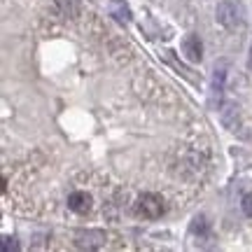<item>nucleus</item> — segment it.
I'll list each match as a JSON object with an SVG mask.
<instances>
[{"label":"nucleus","instance_id":"1","mask_svg":"<svg viewBox=\"0 0 252 252\" xmlns=\"http://www.w3.org/2000/svg\"><path fill=\"white\" fill-rule=\"evenodd\" d=\"M245 9L238 0H222L217 5V21L222 24L224 28H236L243 24Z\"/></svg>","mask_w":252,"mask_h":252},{"label":"nucleus","instance_id":"2","mask_svg":"<svg viewBox=\"0 0 252 252\" xmlns=\"http://www.w3.org/2000/svg\"><path fill=\"white\" fill-rule=\"evenodd\" d=\"M135 215L145 220H157L163 213V198L159 194H143L135 201Z\"/></svg>","mask_w":252,"mask_h":252},{"label":"nucleus","instance_id":"3","mask_svg":"<svg viewBox=\"0 0 252 252\" xmlns=\"http://www.w3.org/2000/svg\"><path fill=\"white\" fill-rule=\"evenodd\" d=\"M91 206H94V198L87 191H72L68 196V208L72 213H77V215H87L91 210Z\"/></svg>","mask_w":252,"mask_h":252},{"label":"nucleus","instance_id":"4","mask_svg":"<svg viewBox=\"0 0 252 252\" xmlns=\"http://www.w3.org/2000/svg\"><path fill=\"white\" fill-rule=\"evenodd\" d=\"M182 54L187 56V61H191V63L201 61V56H203V45H201L198 35L191 33V35H187L182 40Z\"/></svg>","mask_w":252,"mask_h":252},{"label":"nucleus","instance_id":"5","mask_svg":"<svg viewBox=\"0 0 252 252\" xmlns=\"http://www.w3.org/2000/svg\"><path fill=\"white\" fill-rule=\"evenodd\" d=\"M103 241H105V234H103V231H87V234L77 236V245H80V248H89V250L103 245Z\"/></svg>","mask_w":252,"mask_h":252},{"label":"nucleus","instance_id":"6","mask_svg":"<svg viewBox=\"0 0 252 252\" xmlns=\"http://www.w3.org/2000/svg\"><path fill=\"white\" fill-rule=\"evenodd\" d=\"M110 14L117 19L119 24H128L131 21V9H128L124 0H112L110 2Z\"/></svg>","mask_w":252,"mask_h":252},{"label":"nucleus","instance_id":"7","mask_svg":"<svg viewBox=\"0 0 252 252\" xmlns=\"http://www.w3.org/2000/svg\"><path fill=\"white\" fill-rule=\"evenodd\" d=\"M56 7L61 9L65 17H77V14H80V5H77V0H56Z\"/></svg>","mask_w":252,"mask_h":252},{"label":"nucleus","instance_id":"8","mask_svg":"<svg viewBox=\"0 0 252 252\" xmlns=\"http://www.w3.org/2000/svg\"><path fill=\"white\" fill-rule=\"evenodd\" d=\"M222 89H224V70H215V77H213V91L220 96Z\"/></svg>","mask_w":252,"mask_h":252},{"label":"nucleus","instance_id":"9","mask_svg":"<svg viewBox=\"0 0 252 252\" xmlns=\"http://www.w3.org/2000/svg\"><path fill=\"white\" fill-rule=\"evenodd\" d=\"M241 208H243V213H245V215L252 217V191L243 196V201H241Z\"/></svg>","mask_w":252,"mask_h":252},{"label":"nucleus","instance_id":"10","mask_svg":"<svg viewBox=\"0 0 252 252\" xmlns=\"http://www.w3.org/2000/svg\"><path fill=\"white\" fill-rule=\"evenodd\" d=\"M19 245L14 243V238H5V243H2V252H9V250H17Z\"/></svg>","mask_w":252,"mask_h":252},{"label":"nucleus","instance_id":"11","mask_svg":"<svg viewBox=\"0 0 252 252\" xmlns=\"http://www.w3.org/2000/svg\"><path fill=\"white\" fill-rule=\"evenodd\" d=\"M248 68L252 70V45H250V59H248Z\"/></svg>","mask_w":252,"mask_h":252}]
</instances>
